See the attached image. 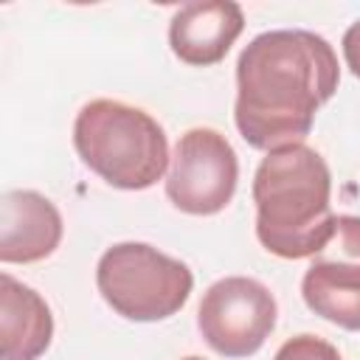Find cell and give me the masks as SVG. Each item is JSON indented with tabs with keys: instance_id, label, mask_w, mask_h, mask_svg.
I'll return each mask as SVG.
<instances>
[{
	"instance_id": "obj_1",
	"label": "cell",
	"mask_w": 360,
	"mask_h": 360,
	"mask_svg": "<svg viewBox=\"0 0 360 360\" xmlns=\"http://www.w3.org/2000/svg\"><path fill=\"white\" fill-rule=\"evenodd\" d=\"M338 82L335 48L321 34L278 28L253 37L236 62L233 121L239 135L264 152L304 143Z\"/></svg>"
},
{
	"instance_id": "obj_2",
	"label": "cell",
	"mask_w": 360,
	"mask_h": 360,
	"mask_svg": "<svg viewBox=\"0 0 360 360\" xmlns=\"http://www.w3.org/2000/svg\"><path fill=\"white\" fill-rule=\"evenodd\" d=\"M256 236L273 256H318L335 233L332 174L307 143L267 152L253 174Z\"/></svg>"
},
{
	"instance_id": "obj_3",
	"label": "cell",
	"mask_w": 360,
	"mask_h": 360,
	"mask_svg": "<svg viewBox=\"0 0 360 360\" xmlns=\"http://www.w3.org/2000/svg\"><path fill=\"white\" fill-rule=\"evenodd\" d=\"M73 146L90 172L124 191L155 186L172 160L163 127L141 107L115 98H93L79 110Z\"/></svg>"
},
{
	"instance_id": "obj_4",
	"label": "cell",
	"mask_w": 360,
	"mask_h": 360,
	"mask_svg": "<svg viewBox=\"0 0 360 360\" xmlns=\"http://www.w3.org/2000/svg\"><path fill=\"white\" fill-rule=\"evenodd\" d=\"M96 284L112 312L127 321L152 323L183 309L194 276L180 259L146 242H118L101 253Z\"/></svg>"
},
{
	"instance_id": "obj_5",
	"label": "cell",
	"mask_w": 360,
	"mask_h": 360,
	"mask_svg": "<svg viewBox=\"0 0 360 360\" xmlns=\"http://www.w3.org/2000/svg\"><path fill=\"white\" fill-rule=\"evenodd\" d=\"M276 315V298L262 281L225 276L205 290L197 307V329L217 354L250 357L270 338Z\"/></svg>"
},
{
	"instance_id": "obj_6",
	"label": "cell",
	"mask_w": 360,
	"mask_h": 360,
	"mask_svg": "<svg viewBox=\"0 0 360 360\" xmlns=\"http://www.w3.org/2000/svg\"><path fill=\"white\" fill-rule=\"evenodd\" d=\"M239 160L228 138L211 127L180 135L166 174V197L174 208L194 217L219 214L236 191Z\"/></svg>"
},
{
	"instance_id": "obj_7",
	"label": "cell",
	"mask_w": 360,
	"mask_h": 360,
	"mask_svg": "<svg viewBox=\"0 0 360 360\" xmlns=\"http://www.w3.org/2000/svg\"><path fill=\"white\" fill-rule=\"evenodd\" d=\"M301 295L323 321L360 332V217H338L332 239L301 278Z\"/></svg>"
},
{
	"instance_id": "obj_8",
	"label": "cell",
	"mask_w": 360,
	"mask_h": 360,
	"mask_svg": "<svg viewBox=\"0 0 360 360\" xmlns=\"http://www.w3.org/2000/svg\"><path fill=\"white\" fill-rule=\"evenodd\" d=\"M245 28V14L231 0H194L174 11L169 22L172 53L194 68H208L225 59Z\"/></svg>"
},
{
	"instance_id": "obj_9",
	"label": "cell",
	"mask_w": 360,
	"mask_h": 360,
	"mask_svg": "<svg viewBox=\"0 0 360 360\" xmlns=\"http://www.w3.org/2000/svg\"><path fill=\"white\" fill-rule=\"evenodd\" d=\"M62 242V214L39 191L14 188L0 200V259L31 264L51 256Z\"/></svg>"
},
{
	"instance_id": "obj_10",
	"label": "cell",
	"mask_w": 360,
	"mask_h": 360,
	"mask_svg": "<svg viewBox=\"0 0 360 360\" xmlns=\"http://www.w3.org/2000/svg\"><path fill=\"white\" fill-rule=\"evenodd\" d=\"M3 360H39L53 338V315L45 298L14 276H0Z\"/></svg>"
},
{
	"instance_id": "obj_11",
	"label": "cell",
	"mask_w": 360,
	"mask_h": 360,
	"mask_svg": "<svg viewBox=\"0 0 360 360\" xmlns=\"http://www.w3.org/2000/svg\"><path fill=\"white\" fill-rule=\"evenodd\" d=\"M273 360H343L340 352L323 340V338H315V335H295L290 338Z\"/></svg>"
},
{
	"instance_id": "obj_12",
	"label": "cell",
	"mask_w": 360,
	"mask_h": 360,
	"mask_svg": "<svg viewBox=\"0 0 360 360\" xmlns=\"http://www.w3.org/2000/svg\"><path fill=\"white\" fill-rule=\"evenodd\" d=\"M340 45H343V59H346L349 70L360 79V20H354V22L346 28Z\"/></svg>"
},
{
	"instance_id": "obj_13",
	"label": "cell",
	"mask_w": 360,
	"mask_h": 360,
	"mask_svg": "<svg viewBox=\"0 0 360 360\" xmlns=\"http://www.w3.org/2000/svg\"><path fill=\"white\" fill-rule=\"evenodd\" d=\"M183 360H202V357H183Z\"/></svg>"
}]
</instances>
